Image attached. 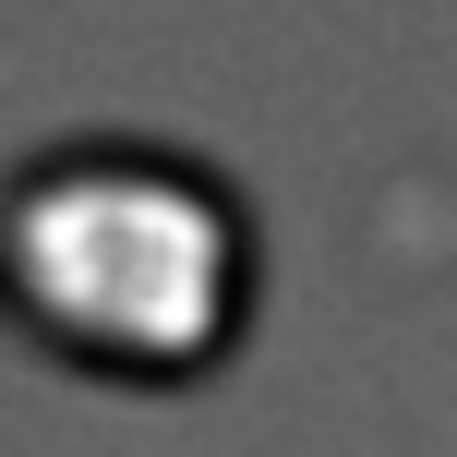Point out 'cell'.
<instances>
[{
  "label": "cell",
  "mask_w": 457,
  "mask_h": 457,
  "mask_svg": "<svg viewBox=\"0 0 457 457\" xmlns=\"http://www.w3.org/2000/svg\"><path fill=\"white\" fill-rule=\"evenodd\" d=\"M0 313L85 373L181 386L253 313V228L157 145H61L0 181Z\"/></svg>",
  "instance_id": "6da1fadb"
}]
</instances>
